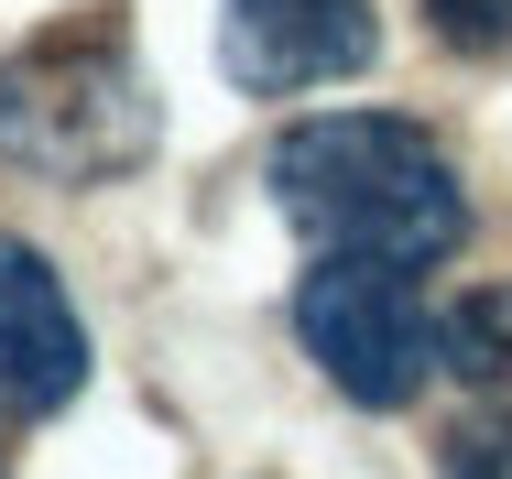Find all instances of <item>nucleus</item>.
I'll use <instances>...</instances> for the list:
<instances>
[{"mask_svg":"<svg viewBox=\"0 0 512 479\" xmlns=\"http://www.w3.org/2000/svg\"><path fill=\"white\" fill-rule=\"evenodd\" d=\"M295 338L327 382L371 414H393L425 392V371L447 360V316H425V294L404 284V262H371V251H327L306 284H295Z\"/></svg>","mask_w":512,"mask_h":479,"instance_id":"nucleus-3","label":"nucleus"},{"mask_svg":"<svg viewBox=\"0 0 512 479\" xmlns=\"http://www.w3.org/2000/svg\"><path fill=\"white\" fill-rule=\"evenodd\" d=\"M164 142V98L131 55V22L120 11H77V22H44L33 44L0 55V153L22 175H55V186H109L131 164H153Z\"/></svg>","mask_w":512,"mask_h":479,"instance_id":"nucleus-2","label":"nucleus"},{"mask_svg":"<svg viewBox=\"0 0 512 479\" xmlns=\"http://www.w3.org/2000/svg\"><path fill=\"white\" fill-rule=\"evenodd\" d=\"M88 392V327H77V294L55 284V262L33 240L0 229V403L11 414H66Z\"/></svg>","mask_w":512,"mask_h":479,"instance_id":"nucleus-5","label":"nucleus"},{"mask_svg":"<svg viewBox=\"0 0 512 479\" xmlns=\"http://www.w3.org/2000/svg\"><path fill=\"white\" fill-rule=\"evenodd\" d=\"M273 207L306 229L316 251H371V262H447L469 240V196L447 175V153L393 120V109H327V120H295L262 164Z\"/></svg>","mask_w":512,"mask_h":479,"instance_id":"nucleus-1","label":"nucleus"},{"mask_svg":"<svg viewBox=\"0 0 512 479\" xmlns=\"http://www.w3.org/2000/svg\"><path fill=\"white\" fill-rule=\"evenodd\" d=\"M425 33L458 55H512V0H425Z\"/></svg>","mask_w":512,"mask_h":479,"instance_id":"nucleus-7","label":"nucleus"},{"mask_svg":"<svg viewBox=\"0 0 512 479\" xmlns=\"http://www.w3.org/2000/svg\"><path fill=\"white\" fill-rule=\"evenodd\" d=\"M371 55H382L371 0H218V66L262 98L360 77Z\"/></svg>","mask_w":512,"mask_h":479,"instance_id":"nucleus-4","label":"nucleus"},{"mask_svg":"<svg viewBox=\"0 0 512 479\" xmlns=\"http://www.w3.org/2000/svg\"><path fill=\"white\" fill-rule=\"evenodd\" d=\"M447 479H512V425H469L447 447Z\"/></svg>","mask_w":512,"mask_h":479,"instance_id":"nucleus-8","label":"nucleus"},{"mask_svg":"<svg viewBox=\"0 0 512 479\" xmlns=\"http://www.w3.org/2000/svg\"><path fill=\"white\" fill-rule=\"evenodd\" d=\"M447 371L469 392H512V284H480L447 305Z\"/></svg>","mask_w":512,"mask_h":479,"instance_id":"nucleus-6","label":"nucleus"}]
</instances>
